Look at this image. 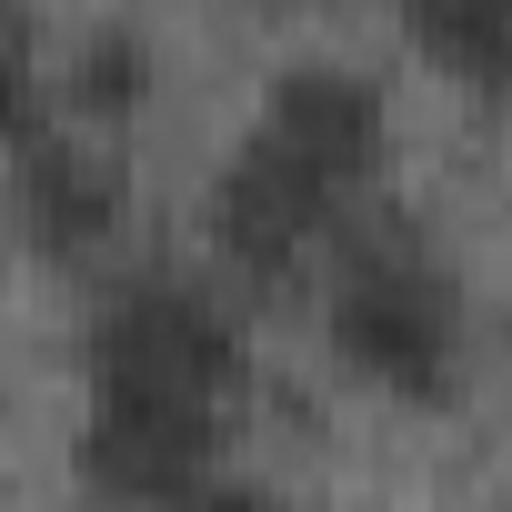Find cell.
<instances>
[{
  "label": "cell",
  "instance_id": "8992f818",
  "mask_svg": "<svg viewBox=\"0 0 512 512\" xmlns=\"http://www.w3.org/2000/svg\"><path fill=\"white\" fill-rule=\"evenodd\" d=\"M251 131H272L282 151H302L322 181H342L352 201H372L382 181V151H392V101L382 81L342 71V61H292L272 91H262V121Z\"/></svg>",
  "mask_w": 512,
  "mask_h": 512
},
{
  "label": "cell",
  "instance_id": "8fae6325",
  "mask_svg": "<svg viewBox=\"0 0 512 512\" xmlns=\"http://www.w3.org/2000/svg\"><path fill=\"white\" fill-rule=\"evenodd\" d=\"M11 21H21V11H11V0H0V31H11Z\"/></svg>",
  "mask_w": 512,
  "mask_h": 512
},
{
  "label": "cell",
  "instance_id": "52a82bcc",
  "mask_svg": "<svg viewBox=\"0 0 512 512\" xmlns=\"http://www.w3.org/2000/svg\"><path fill=\"white\" fill-rule=\"evenodd\" d=\"M402 21H412V41H422L442 71H462L472 91H492V81H502L512 0H402Z\"/></svg>",
  "mask_w": 512,
  "mask_h": 512
},
{
  "label": "cell",
  "instance_id": "9c48e42d",
  "mask_svg": "<svg viewBox=\"0 0 512 512\" xmlns=\"http://www.w3.org/2000/svg\"><path fill=\"white\" fill-rule=\"evenodd\" d=\"M41 121H51V81H41V61H31V31L11 21V31H0V151L31 141Z\"/></svg>",
  "mask_w": 512,
  "mask_h": 512
},
{
  "label": "cell",
  "instance_id": "ba28073f",
  "mask_svg": "<svg viewBox=\"0 0 512 512\" xmlns=\"http://www.w3.org/2000/svg\"><path fill=\"white\" fill-rule=\"evenodd\" d=\"M61 101L81 111V121H131L141 101H151V41L141 31H91L81 51H71V71H61Z\"/></svg>",
  "mask_w": 512,
  "mask_h": 512
},
{
  "label": "cell",
  "instance_id": "30bf717a",
  "mask_svg": "<svg viewBox=\"0 0 512 512\" xmlns=\"http://www.w3.org/2000/svg\"><path fill=\"white\" fill-rule=\"evenodd\" d=\"M171 512H292V502H282L272 482H241V472H221V462H211V472H201Z\"/></svg>",
  "mask_w": 512,
  "mask_h": 512
},
{
  "label": "cell",
  "instance_id": "3957f363",
  "mask_svg": "<svg viewBox=\"0 0 512 512\" xmlns=\"http://www.w3.org/2000/svg\"><path fill=\"white\" fill-rule=\"evenodd\" d=\"M342 211H362L342 181H322L272 131H241V151L211 181V251H221L241 282H292L312 251L342 231Z\"/></svg>",
  "mask_w": 512,
  "mask_h": 512
},
{
  "label": "cell",
  "instance_id": "7a4b0ae2",
  "mask_svg": "<svg viewBox=\"0 0 512 512\" xmlns=\"http://www.w3.org/2000/svg\"><path fill=\"white\" fill-rule=\"evenodd\" d=\"M81 382L91 392H131V402H181V412H241V382H251V352H241V322L181 282V272H141V282H111L91 332H81Z\"/></svg>",
  "mask_w": 512,
  "mask_h": 512
},
{
  "label": "cell",
  "instance_id": "5b68a950",
  "mask_svg": "<svg viewBox=\"0 0 512 512\" xmlns=\"http://www.w3.org/2000/svg\"><path fill=\"white\" fill-rule=\"evenodd\" d=\"M231 422L221 412H181V402H131V392H91L81 402V482L121 512H171L211 462H221Z\"/></svg>",
  "mask_w": 512,
  "mask_h": 512
},
{
  "label": "cell",
  "instance_id": "277c9868",
  "mask_svg": "<svg viewBox=\"0 0 512 512\" xmlns=\"http://www.w3.org/2000/svg\"><path fill=\"white\" fill-rule=\"evenodd\" d=\"M11 211H21V241L41 262L91 272L121 241V221H131V171H121V151L41 121L31 141H11Z\"/></svg>",
  "mask_w": 512,
  "mask_h": 512
},
{
  "label": "cell",
  "instance_id": "6da1fadb",
  "mask_svg": "<svg viewBox=\"0 0 512 512\" xmlns=\"http://www.w3.org/2000/svg\"><path fill=\"white\" fill-rule=\"evenodd\" d=\"M342 272H332V352L392 392V402H452L462 392V352H472V312L442 251H422L402 221H342Z\"/></svg>",
  "mask_w": 512,
  "mask_h": 512
}]
</instances>
